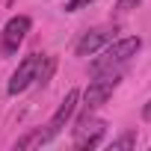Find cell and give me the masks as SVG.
Wrapping results in <instances>:
<instances>
[{"mask_svg":"<svg viewBox=\"0 0 151 151\" xmlns=\"http://www.w3.org/2000/svg\"><path fill=\"white\" fill-rule=\"evenodd\" d=\"M139 47H142V39H139V36H127V39H119V42H113V45H104V53L92 62V74L122 68L130 56L139 53Z\"/></svg>","mask_w":151,"mask_h":151,"instance_id":"6da1fadb","label":"cell"},{"mask_svg":"<svg viewBox=\"0 0 151 151\" xmlns=\"http://www.w3.org/2000/svg\"><path fill=\"white\" fill-rule=\"evenodd\" d=\"M119 80H122V71L116 68V71H101V74H95V80L89 83V89H86V95H83V107H86V116L92 113V110H98L101 104H107L110 101V95H113V89L119 86Z\"/></svg>","mask_w":151,"mask_h":151,"instance_id":"7a4b0ae2","label":"cell"},{"mask_svg":"<svg viewBox=\"0 0 151 151\" xmlns=\"http://www.w3.org/2000/svg\"><path fill=\"white\" fill-rule=\"evenodd\" d=\"M107 136V124L101 119H89L83 116L80 124L74 127V148H80V151H89V148H98Z\"/></svg>","mask_w":151,"mask_h":151,"instance_id":"3957f363","label":"cell"},{"mask_svg":"<svg viewBox=\"0 0 151 151\" xmlns=\"http://www.w3.org/2000/svg\"><path fill=\"white\" fill-rule=\"evenodd\" d=\"M42 59L45 56H39V53H30L18 68H15V74H12V80H9V95H18V92H24L33 80H36V71H39V65H42Z\"/></svg>","mask_w":151,"mask_h":151,"instance_id":"277c9868","label":"cell"},{"mask_svg":"<svg viewBox=\"0 0 151 151\" xmlns=\"http://www.w3.org/2000/svg\"><path fill=\"white\" fill-rule=\"evenodd\" d=\"M27 33H30V18L27 15L9 18V24L3 27V53H15L18 45L27 39Z\"/></svg>","mask_w":151,"mask_h":151,"instance_id":"5b68a950","label":"cell"},{"mask_svg":"<svg viewBox=\"0 0 151 151\" xmlns=\"http://www.w3.org/2000/svg\"><path fill=\"white\" fill-rule=\"evenodd\" d=\"M77 101H80V92L77 89H68L65 92V98H62V104L56 107V113H53V119H50V124H47V130L56 136L62 127H65V122L74 116V110H77Z\"/></svg>","mask_w":151,"mask_h":151,"instance_id":"8992f818","label":"cell"},{"mask_svg":"<svg viewBox=\"0 0 151 151\" xmlns=\"http://www.w3.org/2000/svg\"><path fill=\"white\" fill-rule=\"evenodd\" d=\"M113 42V33L110 30H104V27H98V30H89V33H83V39L77 42V47H74V53L77 56H92V53H98L104 45H110Z\"/></svg>","mask_w":151,"mask_h":151,"instance_id":"52a82bcc","label":"cell"},{"mask_svg":"<svg viewBox=\"0 0 151 151\" xmlns=\"http://www.w3.org/2000/svg\"><path fill=\"white\" fill-rule=\"evenodd\" d=\"M53 139V133L50 130H30V133H24L18 142H15V148H33V145H45V142H50Z\"/></svg>","mask_w":151,"mask_h":151,"instance_id":"ba28073f","label":"cell"},{"mask_svg":"<svg viewBox=\"0 0 151 151\" xmlns=\"http://www.w3.org/2000/svg\"><path fill=\"white\" fill-rule=\"evenodd\" d=\"M110 145H113V151H119V148H133V145H136V133L127 130V133H122L119 139H113Z\"/></svg>","mask_w":151,"mask_h":151,"instance_id":"9c48e42d","label":"cell"},{"mask_svg":"<svg viewBox=\"0 0 151 151\" xmlns=\"http://www.w3.org/2000/svg\"><path fill=\"white\" fill-rule=\"evenodd\" d=\"M89 3H95V0H68V3H65V12H77V9H83V6H89Z\"/></svg>","mask_w":151,"mask_h":151,"instance_id":"30bf717a","label":"cell"},{"mask_svg":"<svg viewBox=\"0 0 151 151\" xmlns=\"http://www.w3.org/2000/svg\"><path fill=\"white\" fill-rule=\"evenodd\" d=\"M142 0H116V9L119 12H127V9H136Z\"/></svg>","mask_w":151,"mask_h":151,"instance_id":"8fae6325","label":"cell"},{"mask_svg":"<svg viewBox=\"0 0 151 151\" xmlns=\"http://www.w3.org/2000/svg\"><path fill=\"white\" fill-rule=\"evenodd\" d=\"M142 119H145V122H151V101L142 107Z\"/></svg>","mask_w":151,"mask_h":151,"instance_id":"7c38bea8","label":"cell"}]
</instances>
